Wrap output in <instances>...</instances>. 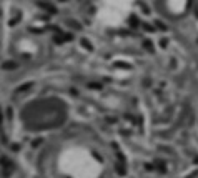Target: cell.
Instances as JSON below:
<instances>
[{"instance_id":"1","label":"cell","mask_w":198,"mask_h":178,"mask_svg":"<svg viewBox=\"0 0 198 178\" xmlns=\"http://www.w3.org/2000/svg\"><path fill=\"white\" fill-rule=\"evenodd\" d=\"M143 47H145L146 50H153V45L150 40H143Z\"/></svg>"},{"instance_id":"2","label":"cell","mask_w":198,"mask_h":178,"mask_svg":"<svg viewBox=\"0 0 198 178\" xmlns=\"http://www.w3.org/2000/svg\"><path fill=\"white\" fill-rule=\"evenodd\" d=\"M128 25H132V27H137V25H138V20L135 19V17H132V19H128Z\"/></svg>"},{"instance_id":"3","label":"cell","mask_w":198,"mask_h":178,"mask_svg":"<svg viewBox=\"0 0 198 178\" xmlns=\"http://www.w3.org/2000/svg\"><path fill=\"white\" fill-rule=\"evenodd\" d=\"M155 27H160V30H166V27L163 25V23H162V22H158V20H157V22H155Z\"/></svg>"}]
</instances>
